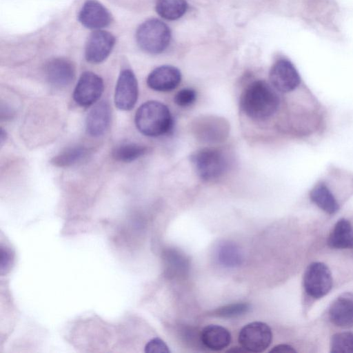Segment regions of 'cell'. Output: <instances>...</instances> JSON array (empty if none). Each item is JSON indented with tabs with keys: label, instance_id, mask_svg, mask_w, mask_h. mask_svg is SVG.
Here are the masks:
<instances>
[{
	"label": "cell",
	"instance_id": "10",
	"mask_svg": "<svg viewBox=\"0 0 353 353\" xmlns=\"http://www.w3.org/2000/svg\"><path fill=\"white\" fill-rule=\"evenodd\" d=\"M115 43L114 37L104 30H97L88 37L85 48L86 60L92 63L103 61L110 54Z\"/></svg>",
	"mask_w": 353,
	"mask_h": 353
},
{
	"label": "cell",
	"instance_id": "6",
	"mask_svg": "<svg viewBox=\"0 0 353 353\" xmlns=\"http://www.w3.org/2000/svg\"><path fill=\"white\" fill-rule=\"evenodd\" d=\"M272 339L270 327L260 321L245 325L239 334V342L246 352H262L270 346Z\"/></svg>",
	"mask_w": 353,
	"mask_h": 353
},
{
	"label": "cell",
	"instance_id": "31",
	"mask_svg": "<svg viewBox=\"0 0 353 353\" xmlns=\"http://www.w3.org/2000/svg\"><path fill=\"white\" fill-rule=\"evenodd\" d=\"M0 140H1V144L2 145L3 144V142L6 140V132L3 131V129H1V134H0Z\"/></svg>",
	"mask_w": 353,
	"mask_h": 353
},
{
	"label": "cell",
	"instance_id": "26",
	"mask_svg": "<svg viewBox=\"0 0 353 353\" xmlns=\"http://www.w3.org/2000/svg\"><path fill=\"white\" fill-rule=\"evenodd\" d=\"M250 310L247 303H236L223 305L212 312V315L222 318H233L243 315Z\"/></svg>",
	"mask_w": 353,
	"mask_h": 353
},
{
	"label": "cell",
	"instance_id": "25",
	"mask_svg": "<svg viewBox=\"0 0 353 353\" xmlns=\"http://www.w3.org/2000/svg\"><path fill=\"white\" fill-rule=\"evenodd\" d=\"M332 353H353V334L344 332L335 334L330 341Z\"/></svg>",
	"mask_w": 353,
	"mask_h": 353
},
{
	"label": "cell",
	"instance_id": "18",
	"mask_svg": "<svg viewBox=\"0 0 353 353\" xmlns=\"http://www.w3.org/2000/svg\"><path fill=\"white\" fill-rule=\"evenodd\" d=\"M327 243L330 247L336 249L353 248V229L348 220L341 219L337 221L328 237Z\"/></svg>",
	"mask_w": 353,
	"mask_h": 353
},
{
	"label": "cell",
	"instance_id": "20",
	"mask_svg": "<svg viewBox=\"0 0 353 353\" xmlns=\"http://www.w3.org/2000/svg\"><path fill=\"white\" fill-rule=\"evenodd\" d=\"M310 195L311 200L325 212L334 214L339 210L336 200L325 184L321 183L315 185Z\"/></svg>",
	"mask_w": 353,
	"mask_h": 353
},
{
	"label": "cell",
	"instance_id": "1",
	"mask_svg": "<svg viewBox=\"0 0 353 353\" xmlns=\"http://www.w3.org/2000/svg\"><path fill=\"white\" fill-rule=\"evenodd\" d=\"M240 105L244 113L255 120L272 116L279 105V98L273 88L263 80L250 83L243 92Z\"/></svg>",
	"mask_w": 353,
	"mask_h": 353
},
{
	"label": "cell",
	"instance_id": "15",
	"mask_svg": "<svg viewBox=\"0 0 353 353\" xmlns=\"http://www.w3.org/2000/svg\"><path fill=\"white\" fill-rule=\"evenodd\" d=\"M111 119V110L107 101L97 103L89 112L85 122L87 133L92 137H99L105 133Z\"/></svg>",
	"mask_w": 353,
	"mask_h": 353
},
{
	"label": "cell",
	"instance_id": "5",
	"mask_svg": "<svg viewBox=\"0 0 353 353\" xmlns=\"http://www.w3.org/2000/svg\"><path fill=\"white\" fill-rule=\"evenodd\" d=\"M332 286V276L329 268L321 262L310 263L303 275L305 292L314 299L326 295Z\"/></svg>",
	"mask_w": 353,
	"mask_h": 353
},
{
	"label": "cell",
	"instance_id": "8",
	"mask_svg": "<svg viewBox=\"0 0 353 353\" xmlns=\"http://www.w3.org/2000/svg\"><path fill=\"white\" fill-rule=\"evenodd\" d=\"M138 83L131 70H122L119 76L114 92V103L121 110H130L138 99Z\"/></svg>",
	"mask_w": 353,
	"mask_h": 353
},
{
	"label": "cell",
	"instance_id": "3",
	"mask_svg": "<svg viewBox=\"0 0 353 353\" xmlns=\"http://www.w3.org/2000/svg\"><path fill=\"white\" fill-rule=\"evenodd\" d=\"M171 32L169 27L157 19H150L142 23L136 32L139 46L150 54H159L169 46Z\"/></svg>",
	"mask_w": 353,
	"mask_h": 353
},
{
	"label": "cell",
	"instance_id": "4",
	"mask_svg": "<svg viewBox=\"0 0 353 353\" xmlns=\"http://www.w3.org/2000/svg\"><path fill=\"white\" fill-rule=\"evenodd\" d=\"M191 161L198 175L205 181L218 179L228 167L224 153L214 148H205L196 151L192 155Z\"/></svg>",
	"mask_w": 353,
	"mask_h": 353
},
{
	"label": "cell",
	"instance_id": "9",
	"mask_svg": "<svg viewBox=\"0 0 353 353\" xmlns=\"http://www.w3.org/2000/svg\"><path fill=\"white\" fill-rule=\"evenodd\" d=\"M269 77L273 87L281 92H289L295 90L301 82L296 69L285 59H279L273 64Z\"/></svg>",
	"mask_w": 353,
	"mask_h": 353
},
{
	"label": "cell",
	"instance_id": "28",
	"mask_svg": "<svg viewBox=\"0 0 353 353\" xmlns=\"http://www.w3.org/2000/svg\"><path fill=\"white\" fill-rule=\"evenodd\" d=\"M147 353H170L168 345L159 338L151 339L145 346Z\"/></svg>",
	"mask_w": 353,
	"mask_h": 353
},
{
	"label": "cell",
	"instance_id": "17",
	"mask_svg": "<svg viewBox=\"0 0 353 353\" xmlns=\"http://www.w3.org/2000/svg\"><path fill=\"white\" fill-rule=\"evenodd\" d=\"M165 275L169 278H179L185 276L190 268L188 258L176 248H168L163 252Z\"/></svg>",
	"mask_w": 353,
	"mask_h": 353
},
{
	"label": "cell",
	"instance_id": "12",
	"mask_svg": "<svg viewBox=\"0 0 353 353\" xmlns=\"http://www.w3.org/2000/svg\"><path fill=\"white\" fill-rule=\"evenodd\" d=\"M180 70L172 65H161L153 70L147 78V84L152 90L168 92L176 88L180 83Z\"/></svg>",
	"mask_w": 353,
	"mask_h": 353
},
{
	"label": "cell",
	"instance_id": "27",
	"mask_svg": "<svg viewBox=\"0 0 353 353\" xmlns=\"http://www.w3.org/2000/svg\"><path fill=\"white\" fill-rule=\"evenodd\" d=\"M196 99V92L192 88H183L179 90L174 97V103L181 107H187Z\"/></svg>",
	"mask_w": 353,
	"mask_h": 353
},
{
	"label": "cell",
	"instance_id": "29",
	"mask_svg": "<svg viewBox=\"0 0 353 353\" xmlns=\"http://www.w3.org/2000/svg\"><path fill=\"white\" fill-rule=\"evenodd\" d=\"M0 270L1 273L6 272L10 267L12 262L11 253L3 247L1 248Z\"/></svg>",
	"mask_w": 353,
	"mask_h": 353
},
{
	"label": "cell",
	"instance_id": "14",
	"mask_svg": "<svg viewBox=\"0 0 353 353\" xmlns=\"http://www.w3.org/2000/svg\"><path fill=\"white\" fill-rule=\"evenodd\" d=\"M329 317L332 323L341 327L353 325V294L345 292L337 297L330 305Z\"/></svg>",
	"mask_w": 353,
	"mask_h": 353
},
{
	"label": "cell",
	"instance_id": "30",
	"mask_svg": "<svg viewBox=\"0 0 353 353\" xmlns=\"http://www.w3.org/2000/svg\"><path fill=\"white\" fill-rule=\"evenodd\" d=\"M270 352L292 353L296 352L295 350L289 345L281 344L274 347Z\"/></svg>",
	"mask_w": 353,
	"mask_h": 353
},
{
	"label": "cell",
	"instance_id": "11",
	"mask_svg": "<svg viewBox=\"0 0 353 353\" xmlns=\"http://www.w3.org/2000/svg\"><path fill=\"white\" fill-rule=\"evenodd\" d=\"M78 19L83 26L90 29H100L106 27L111 22L109 11L95 0H88L84 3Z\"/></svg>",
	"mask_w": 353,
	"mask_h": 353
},
{
	"label": "cell",
	"instance_id": "16",
	"mask_svg": "<svg viewBox=\"0 0 353 353\" xmlns=\"http://www.w3.org/2000/svg\"><path fill=\"white\" fill-rule=\"evenodd\" d=\"M201 343L207 348L220 351L227 347L231 341V334L226 328L218 325H209L200 333Z\"/></svg>",
	"mask_w": 353,
	"mask_h": 353
},
{
	"label": "cell",
	"instance_id": "21",
	"mask_svg": "<svg viewBox=\"0 0 353 353\" xmlns=\"http://www.w3.org/2000/svg\"><path fill=\"white\" fill-rule=\"evenodd\" d=\"M185 0H157L156 10L161 17L168 20L181 18L186 12Z\"/></svg>",
	"mask_w": 353,
	"mask_h": 353
},
{
	"label": "cell",
	"instance_id": "13",
	"mask_svg": "<svg viewBox=\"0 0 353 353\" xmlns=\"http://www.w3.org/2000/svg\"><path fill=\"white\" fill-rule=\"evenodd\" d=\"M45 74L50 84L63 87L68 85L74 80L75 70L69 60L64 58H55L47 63Z\"/></svg>",
	"mask_w": 353,
	"mask_h": 353
},
{
	"label": "cell",
	"instance_id": "19",
	"mask_svg": "<svg viewBox=\"0 0 353 353\" xmlns=\"http://www.w3.org/2000/svg\"><path fill=\"white\" fill-rule=\"evenodd\" d=\"M216 259L225 268H236L241 265L243 254L236 244L229 241H223L216 248Z\"/></svg>",
	"mask_w": 353,
	"mask_h": 353
},
{
	"label": "cell",
	"instance_id": "7",
	"mask_svg": "<svg viewBox=\"0 0 353 353\" xmlns=\"http://www.w3.org/2000/svg\"><path fill=\"white\" fill-rule=\"evenodd\" d=\"M104 89L103 79L92 72H85L79 77L73 92L74 101L88 107L98 101Z\"/></svg>",
	"mask_w": 353,
	"mask_h": 353
},
{
	"label": "cell",
	"instance_id": "23",
	"mask_svg": "<svg viewBox=\"0 0 353 353\" xmlns=\"http://www.w3.org/2000/svg\"><path fill=\"white\" fill-rule=\"evenodd\" d=\"M87 154V149L82 145H74L65 148L54 157L51 163L57 167L65 168L81 161Z\"/></svg>",
	"mask_w": 353,
	"mask_h": 353
},
{
	"label": "cell",
	"instance_id": "24",
	"mask_svg": "<svg viewBox=\"0 0 353 353\" xmlns=\"http://www.w3.org/2000/svg\"><path fill=\"white\" fill-rule=\"evenodd\" d=\"M199 124L200 136L211 141L219 140L226 132L225 123L219 119H207Z\"/></svg>",
	"mask_w": 353,
	"mask_h": 353
},
{
	"label": "cell",
	"instance_id": "2",
	"mask_svg": "<svg viewBox=\"0 0 353 353\" xmlns=\"http://www.w3.org/2000/svg\"><path fill=\"white\" fill-rule=\"evenodd\" d=\"M134 121L140 132L152 137L168 133L173 126V119L168 108L157 101L143 103L136 112Z\"/></svg>",
	"mask_w": 353,
	"mask_h": 353
},
{
	"label": "cell",
	"instance_id": "22",
	"mask_svg": "<svg viewBox=\"0 0 353 353\" xmlns=\"http://www.w3.org/2000/svg\"><path fill=\"white\" fill-rule=\"evenodd\" d=\"M146 150L147 148L144 145L128 142L122 143L114 147L112 154L117 161L130 163L144 155Z\"/></svg>",
	"mask_w": 353,
	"mask_h": 353
}]
</instances>
